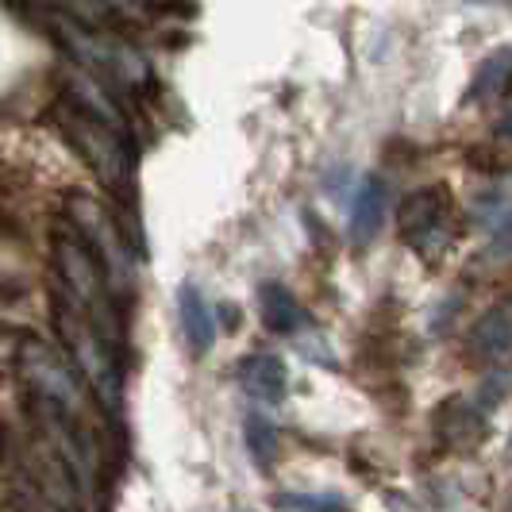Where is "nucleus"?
<instances>
[{"label": "nucleus", "instance_id": "9d476101", "mask_svg": "<svg viewBox=\"0 0 512 512\" xmlns=\"http://www.w3.org/2000/svg\"><path fill=\"white\" fill-rule=\"evenodd\" d=\"M385 212H389V185L382 174H366L355 193V205H351V239L370 243L382 231Z\"/></svg>", "mask_w": 512, "mask_h": 512}, {"label": "nucleus", "instance_id": "7ed1b4c3", "mask_svg": "<svg viewBox=\"0 0 512 512\" xmlns=\"http://www.w3.org/2000/svg\"><path fill=\"white\" fill-rule=\"evenodd\" d=\"M54 262H58V274H62V293L77 308H85L101 328H108L112 324V305L108 301H112L116 289L108 282V270H104V262L97 258V251L81 235H74V231H66V235L58 231L54 235Z\"/></svg>", "mask_w": 512, "mask_h": 512}, {"label": "nucleus", "instance_id": "ddd939ff", "mask_svg": "<svg viewBox=\"0 0 512 512\" xmlns=\"http://www.w3.org/2000/svg\"><path fill=\"white\" fill-rule=\"evenodd\" d=\"M243 443H247V455L258 470H270L278 462V432L274 424L262 416V412H247L243 420Z\"/></svg>", "mask_w": 512, "mask_h": 512}, {"label": "nucleus", "instance_id": "f03ea898", "mask_svg": "<svg viewBox=\"0 0 512 512\" xmlns=\"http://www.w3.org/2000/svg\"><path fill=\"white\" fill-rule=\"evenodd\" d=\"M12 362H16V374L20 382L27 385V393L35 401H47V405H58L70 416L81 412L85 405V389H81V378L70 366V355L51 347L47 339L39 335H20L12 339Z\"/></svg>", "mask_w": 512, "mask_h": 512}, {"label": "nucleus", "instance_id": "f8f14e48", "mask_svg": "<svg viewBox=\"0 0 512 512\" xmlns=\"http://www.w3.org/2000/svg\"><path fill=\"white\" fill-rule=\"evenodd\" d=\"M178 316L185 343L193 347V355H205L212 347V339H216V316H212L205 293L197 285H181L178 289Z\"/></svg>", "mask_w": 512, "mask_h": 512}, {"label": "nucleus", "instance_id": "0eeeda50", "mask_svg": "<svg viewBox=\"0 0 512 512\" xmlns=\"http://www.w3.org/2000/svg\"><path fill=\"white\" fill-rule=\"evenodd\" d=\"M489 424H486V409L474 401V397H462V393H451L443 397L432 412V436L439 439L443 451H455V455H470L482 447Z\"/></svg>", "mask_w": 512, "mask_h": 512}, {"label": "nucleus", "instance_id": "423d86ee", "mask_svg": "<svg viewBox=\"0 0 512 512\" xmlns=\"http://www.w3.org/2000/svg\"><path fill=\"white\" fill-rule=\"evenodd\" d=\"M447 212H451V193L443 185L416 189V193H409L401 201L397 231H401V239L409 243L416 255L439 258L443 247L451 243V235H447Z\"/></svg>", "mask_w": 512, "mask_h": 512}, {"label": "nucleus", "instance_id": "a211bd4d", "mask_svg": "<svg viewBox=\"0 0 512 512\" xmlns=\"http://www.w3.org/2000/svg\"><path fill=\"white\" fill-rule=\"evenodd\" d=\"M231 512H251V509H231Z\"/></svg>", "mask_w": 512, "mask_h": 512}, {"label": "nucleus", "instance_id": "f3484780", "mask_svg": "<svg viewBox=\"0 0 512 512\" xmlns=\"http://www.w3.org/2000/svg\"><path fill=\"white\" fill-rule=\"evenodd\" d=\"M509 459H512V439H509Z\"/></svg>", "mask_w": 512, "mask_h": 512}, {"label": "nucleus", "instance_id": "1a4fd4ad", "mask_svg": "<svg viewBox=\"0 0 512 512\" xmlns=\"http://www.w3.org/2000/svg\"><path fill=\"white\" fill-rule=\"evenodd\" d=\"M235 374H239L243 393L262 401V405H282L285 393H289V366L278 355H266V351L247 355V359L239 362Z\"/></svg>", "mask_w": 512, "mask_h": 512}, {"label": "nucleus", "instance_id": "2eb2a0df", "mask_svg": "<svg viewBox=\"0 0 512 512\" xmlns=\"http://www.w3.org/2000/svg\"><path fill=\"white\" fill-rule=\"evenodd\" d=\"M270 505L278 512H343V497L332 493H274Z\"/></svg>", "mask_w": 512, "mask_h": 512}, {"label": "nucleus", "instance_id": "4468645a", "mask_svg": "<svg viewBox=\"0 0 512 512\" xmlns=\"http://www.w3.org/2000/svg\"><path fill=\"white\" fill-rule=\"evenodd\" d=\"M509 81H512V51H505L497 54V58H489L486 66L474 74V85H470L466 101H493V97H501L509 89Z\"/></svg>", "mask_w": 512, "mask_h": 512}, {"label": "nucleus", "instance_id": "f257e3e1", "mask_svg": "<svg viewBox=\"0 0 512 512\" xmlns=\"http://www.w3.org/2000/svg\"><path fill=\"white\" fill-rule=\"evenodd\" d=\"M54 324L66 343V355L89 378L97 401L108 412H120V366L112 359V343H108L104 328L85 308H77L66 293H62V301H54Z\"/></svg>", "mask_w": 512, "mask_h": 512}, {"label": "nucleus", "instance_id": "dca6fc26", "mask_svg": "<svg viewBox=\"0 0 512 512\" xmlns=\"http://www.w3.org/2000/svg\"><path fill=\"white\" fill-rule=\"evenodd\" d=\"M493 135H497V139H512V108L505 112V116H501V120H497Z\"/></svg>", "mask_w": 512, "mask_h": 512}, {"label": "nucleus", "instance_id": "9b49d317", "mask_svg": "<svg viewBox=\"0 0 512 512\" xmlns=\"http://www.w3.org/2000/svg\"><path fill=\"white\" fill-rule=\"evenodd\" d=\"M258 312H262L266 332H274V335H297L308 324L301 301H297L282 282L258 285Z\"/></svg>", "mask_w": 512, "mask_h": 512}, {"label": "nucleus", "instance_id": "39448f33", "mask_svg": "<svg viewBox=\"0 0 512 512\" xmlns=\"http://www.w3.org/2000/svg\"><path fill=\"white\" fill-rule=\"evenodd\" d=\"M70 220H74V228L81 231V239L97 251V258L104 262V270H108V282L116 293H124L131 289V274H135V262L128 255V239L120 235L116 228V220L104 212L101 201H89V197H74L70 201Z\"/></svg>", "mask_w": 512, "mask_h": 512}, {"label": "nucleus", "instance_id": "20e7f679", "mask_svg": "<svg viewBox=\"0 0 512 512\" xmlns=\"http://www.w3.org/2000/svg\"><path fill=\"white\" fill-rule=\"evenodd\" d=\"M58 128L66 131L70 147L93 166V174H97L108 189H124V181H128V151H124V143H120V128L104 124L101 116L85 112L77 101L62 104Z\"/></svg>", "mask_w": 512, "mask_h": 512}, {"label": "nucleus", "instance_id": "6e6552de", "mask_svg": "<svg viewBox=\"0 0 512 512\" xmlns=\"http://www.w3.org/2000/svg\"><path fill=\"white\" fill-rule=\"evenodd\" d=\"M466 355L470 362H501L512 355V293H505L470 324L466 332Z\"/></svg>", "mask_w": 512, "mask_h": 512}]
</instances>
